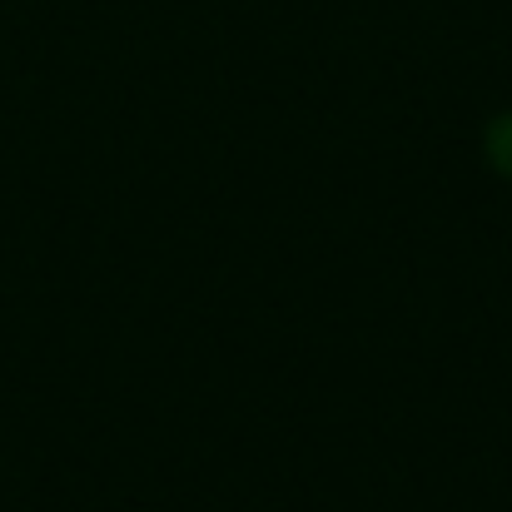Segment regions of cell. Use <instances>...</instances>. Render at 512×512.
I'll list each match as a JSON object with an SVG mask.
<instances>
[{"label": "cell", "mask_w": 512, "mask_h": 512, "mask_svg": "<svg viewBox=\"0 0 512 512\" xmlns=\"http://www.w3.org/2000/svg\"><path fill=\"white\" fill-rule=\"evenodd\" d=\"M488 155H493V165L512 179V115L503 120H493V135H488Z\"/></svg>", "instance_id": "6da1fadb"}]
</instances>
